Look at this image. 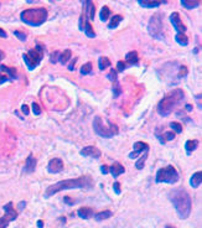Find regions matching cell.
Segmentation results:
<instances>
[{
	"label": "cell",
	"mask_w": 202,
	"mask_h": 228,
	"mask_svg": "<svg viewBox=\"0 0 202 228\" xmlns=\"http://www.w3.org/2000/svg\"><path fill=\"white\" fill-rule=\"evenodd\" d=\"M21 110H23V113H24L25 115H29V113H30V110H29V107H27L26 104L21 106Z\"/></svg>",
	"instance_id": "cell-41"
},
{
	"label": "cell",
	"mask_w": 202,
	"mask_h": 228,
	"mask_svg": "<svg viewBox=\"0 0 202 228\" xmlns=\"http://www.w3.org/2000/svg\"><path fill=\"white\" fill-rule=\"evenodd\" d=\"M4 211H5V216L0 218V228H6L9 226V223L14 219H16L18 213L13 209V203H8L4 206Z\"/></svg>",
	"instance_id": "cell-9"
},
{
	"label": "cell",
	"mask_w": 202,
	"mask_h": 228,
	"mask_svg": "<svg viewBox=\"0 0 202 228\" xmlns=\"http://www.w3.org/2000/svg\"><path fill=\"white\" fill-rule=\"evenodd\" d=\"M35 169H36V159L32 155H30L26 159V163H25V166H24V171L27 172V174H31V172L35 171Z\"/></svg>",
	"instance_id": "cell-13"
},
{
	"label": "cell",
	"mask_w": 202,
	"mask_h": 228,
	"mask_svg": "<svg viewBox=\"0 0 202 228\" xmlns=\"http://www.w3.org/2000/svg\"><path fill=\"white\" fill-rule=\"evenodd\" d=\"M93 187V179L88 175L77 177V179H72V180H63L60 182H56L53 185H51L46 192H45V197L48 198L50 196H53L55 193L63 191V190H72V189H92Z\"/></svg>",
	"instance_id": "cell-1"
},
{
	"label": "cell",
	"mask_w": 202,
	"mask_h": 228,
	"mask_svg": "<svg viewBox=\"0 0 202 228\" xmlns=\"http://www.w3.org/2000/svg\"><path fill=\"white\" fill-rule=\"evenodd\" d=\"M179 179H180V176H179V172L176 171V169L172 165H169L166 168L160 169L156 172L155 181H156V184L165 182V184L172 185V184H176L179 181Z\"/></svg>",
	"instance_id": "cell-5"
},
{
	"label": "cell",
	"mask_w": 202,
	"mask_h": 228,
	"mask_svg": "<svg viewBox=\"0 0 202 228\" xmlns=\"http://www.w3.org/2000/svg\"><path fill=\"white\" fill-rule=\"evenodd\" d=\"M100 171H102V174H103V175H107V174H108V168H107V166H104V165H103V166H100Z\"/></svg>",
	"instance_id": "cell-43"
},
{
	"label": "cell",
	"mask_w": 202,
	"mask_h": 228,
	"mask_svg": "<svg viewBox=\"0 0 202 228\" xmlns=\"http://www.w3.org/2000/svg\"><path fill=\"white\" fill-rule=\"evenodd\" d=\"M113 189H114L117 195H120V184L119 182H114L113 184Z\"/></svg>",
	"instance_id": "cell-40"
},
{
	"label": "cell",
	"mask_w": 202,
	"mask_h": 228,
	"mask_svg": "<svg viewBox=\"0 0 202 228\" xmlns=\"http://www.w3.org/2000/svg\"><path fill=\"white\" fill-rule=\"evenodd\" d=\"M3 58H4V53H3L2 51H0V61H2Z\"/></svg>",
	"instance_id": "cell-50"
},
{
	"label": "cell",
	"mask_w": 202,
	"mask_h": 228,
	"mask_svg": "<svg viewBox=\"0 0 202 228\" xmlns=\"http://www.w3.org/2000/svg\"><path fill=\"white\" fill-rule=\"evenodd\" d=\"M154 3H156L159 6H160V4H166L167 3V0H153Z\"/></svg>",
	"instance_id": "cell-45"
},
{
	"label": "cell",
	"mask_w": 202,
	"mask_h": 228,
	"mask_svg": "<svg viewBox=\"0 0 202 228\" xmlns=\"http://www.w3.org/2000/svg\"><path fill=\"white\" fill-rule=\"evenodd\" d=\"M134 149L135 150H140V151H145V150H149V145L146 143H143V141H138L134 144Z\"/></svg>",
	"instance_id": "cell-30"
},
{
	"label": "cell",
	"mask_w": 202,
	"mask_h": 228,
	"mask_svg": "<svg viewBox=\"0 0 202 228\" xmlns=\"http://www.w3.org/2000/svg\"><path fill=\"white\" fill-rule=\"evenodd\" d=\"M170 126L175 130V133H181L182 131V126H181V124L180 123H176V122H172V123H170Z\"/></svg>",
	"instance_id": "cell-32"
},
{
	"label": "cell",
	"mask_w": 202,
	"mask_h": 228,
	"mask_svg": "<svg viewBox=\"0 0 202 228\" xmlns=\"http://www.w3.org/2000/svg\"><path fill=\"white\" fill-rule=\"evenodd\" d=\"M71 56H72V52L71 50H65L62 53H60V57H58V61L61 62V64H66L68 60H71Z\"/></svg>",
	"instance_id": "cell-21"
},
{
	"label": "cell",
	"mask_w": 202,
	"mask_h": 228,
	"mask_svg": "<svg viewBox=\"0 0 202 228\" xmlns=\"http://www.w3.org/2000/svg\"><path fill=\"white\" fill-rule=\"evenodd\" d=\"M170 21H171L172 26L175 27V30L177 31V34H185L186 26L183 25L181 18H180V15H179V13H172V14L170 15Z\"/></svg>",
	"instance_id": "cell-10"
},
{
	"label": "cell",
	"mask_w": 202,
	"mask_h": 228,
	"mask_svg": "<svg viewBox=\"0 0 202 228\" xmlns=\"http://www.w3.org/2000/svg\"><path fill=\"white\" fill-rule=\"evenodd\" d=\"M81 155L83 156H90V158H94V159H98L100 158L102 153H100V150H98L95 146H86L81 150Z\"/></svg>",
	"instance_id": "cell-12"
},
{
	"label": "cell",
	"mask_w": 202,
	"mask_h": 228,
	"mask_svg": "<svg viewBox=\"0 0 202 228\" xmlns=\"http://www.w3.org/2000/svg\"><path fill=\"white\" fill-rule=\"evenodd\" d=\"M14 35L19 39V40H21V41H25L26 40V35L24 34V32H20V31H14Z\"/></svg>",
	"instance_id": "cell-37"
},
{
	"label": "cell",
	"mask_w": 202,
	"mask_h": 228,
	"mask_svg": "<svg viewBox=\"0 0 202 228\" xmlns=\"http://www.w3.org/2000/svg\"><path fill=\"white\" fill-rule=\"evenodd\" d=\"M20 19L30 26H40L47 20V10L44 8L26 9L20 14Z\"/></svg>",
	"instance_id": "cell-4"
},
{
	"label": "cell",
	"mask_w": 202,
	"mask_h": 228,
	"mask_svg": "<svg viewBox=\"0 0 202 228\" xmlns=\"http://www.w3.org/2000/svg\"><path fill=\"white\" fill-rule=\"evenodd\" d=\"M166 228H174V227H166Z\"/></svg>",
	"instance_id": "cell-52"
},
{
	"label": "cell",
	"mask_w": 202,
	"mask_h": 228,
	"mask_svg": "<svg viewBox=\"0 0 202 228\" xmlns=\"http://www.w3.org/2000/svg\"><path fill=\"white\" fill-rule=\"evenodd\" d=\"M183 98H185V93H183L182 89H179V88L172 89L170 93H167L160 101V103L158 106L159 114L162 115V117L170 115L175 110V108L183 101Z\"/></svg>",
	"instance_id": "cell-3"
},
{
	"label": "cell",
	"mask_w": 202,
	"mask_h": 228,
	"mask_svg": "<svg viewBox=\"0 0 202 228\" xmlns=\"http://www.w3.org/2000/svg\"><path fill=\"white\" fill-rule=\"evenodd\" d=\"M186 109H187V110H192V107H191V104H186Z\"/></svg>",
	"instance_id": "cell-49"
},
{
	"label": "cell",
	"mask_w": 202,
	"mask_h": 228,
	"mask_svg": "<svg viewBox=\"0 0 202 228\" xmlns=\"http://www.w3.org/2000/svg\"><path fill=\"white\" fill-rule=\"evenodd\" d=\"M123 20V18L120 16V15H114L112 19H111V23H109V29H116L119 24H120V21Z\"/></svg>",
	"instance_id": "cell-28"
},
{
	"label": "cell",
	"mask_w": 202,
	"mask_h": 228,
	"mask_svg": "<svg viewBox=\"0 0 202 228\" xmlns=\"http://www.w3.org/2000/svg\"><path fill=\"white\" fill-rule=\"evenodd\" d=\"M37 227H39V228H42V227H44L42 221H39V222H37Z\"/></svg>",
	"instance_id": "cell-47"
},
{
	"label": "cell",
	"mask_w": 202,
	"mask_h": 228,
	"mask_svg": "<svg viewBox=\"0 0 202 228\" xmlns=\"http://www.w3.org/2000/svg\"><path fill=\"white\" fill-rule=\"evenodd\" d=\"M0 72H6L9 76H10V80L13 77V80H18V73H16V69L15 68H10V67H6V66H0Z\"/></svg>",
	"instance_id": "cell-19"
},
{
	"label": "cell",
	"mask_w": 202,
	"mask_h": 228,
	"mask_svg": "<svg viewBox=\"0 0 202 228\" xmlns=\"http://www.w3.org/2000/svg\"><path fill=\"white\" fill-rule=\"evenodd\" d=\"M112 92H113V96L117 98V97H119L120 96V93H122V88H120V86L118 85V83H116L113 87H112Z\"/></svg>",
	"instance_id": "cell-31"
},
{
	"label": "cell",
	"mask_w": 202,
	"mask_h": 228,
	"mask_svg": "<svg viewBox=\"0 0 202 228\" xmlns=\"http://www.w3.org/2000/svg\"><path fill=\"white\" fill-rule=\"evenodd\" d=\"M149 34L156 40H164V27H162V16L160 14H154L149 21L148 26Z\"/></svg>",
	"instance_id": "cell-7"
},
{
	"label": "cell",
	"mask_w": 202,
	"mask_h": 228,
	"mask_svg": "<svg viewBox=\"0 0 202 228\" xmlns=\"http://www.w3.org/2000/svg\"><path fill=\"white\" fill-rule=\"evenodd\" d=\"M108 78H109L111 81L117 82L118 76H117V71H116V69H111V72H109V74H108Z\"/></svg>",
	"instance_id": "cell-35"
},
{
	"label": "cell",
	"mask_w": 202,
	"mask_h": 228,
	"mask_svg": "<svg viewBox=\"0 0 202 228\" xmlns=\"http://www.w3.org/2000/svg\"><path fill=\"white\" fill-rule=\"evenodd\" d=\"M93 129L94 131L102 138H111L113 135H117L118 134V128L117 125L109 123V126H104L103 125V120L100 119L99 117H95L94 120H93Z\"/></svg>",
	"instance_id": "cell-6"
},
{
	"label": "cell",
	"mask_w": 202,
	"mask_h": 228,
	"mask_svg": "<svg viewBox=\"0 0 202 228\" xmlns=\"http://www.w3.org/2000/svg\"><path fill=\"white\" fill-rule=\"evenodd\" d=\"M175 40L180 46H187V44H188V39L185 34H177L175 36Z\"/></svg>",
	"instance_id": "cell-23"
},
{
	"label": "cell",
	"mask_w": 202,
	"mask_h": 228,
	"mask_svg": "<svg viewBox=\"0 0 202 228\" xmlns=\"http://www.w3.org/2000/svg\"><path fill=\"white\" fill-rule=\"evenodd\" d=\"M44 57V51L42 47L40 45H36V47L34 50H30L27 53L23 55V58L25 61V63L27 64L29 69H35L36 66H39V63L41 62Z\"/></svg>",
	"instance_id": "cell-8"
},
{
	"label": "cell",
	"mask_w": 202,
	"mask_h": 228,
	"mask_svg": "<svg viewBox=\"0 0 202 228\" xmlns=\"http://www.w3.org/2000/svg\"><path fill=\"white\" fill-rule=\"evenodd\" d=\"M90 72H92V63L87 62V63H84V64L81 67V74L86 76V74H88V73H90Z\"/></svg>",
	"instance_id": "cell-29"
},
{
	"label": "cell",
	"mask_w": 202,
	"mask_h": 228,
	"mask_svg": "<svg viewBox=\"0 0 202 228\" xmlns=\"http://www.w3.org/2000/svg\"><path fill=\"white\" fill-rule=\"evenodd\" d=\"M98 64H99V69L100 71H104L107 67L111 66V60L107 58V57H100L99 61H98Z\"/></svg>",
	"instance_id": "cell-25"
},
{
	"label": "cell",
	"mask_w": 202,
	"mask_h": 228,
	"mask_svg": "<svg viewBox=\"0 0 202 228\" xmlns=\"http://www.w3.org/2000/svg\"><path fill=\"white\" fill-rule=\"evenodd\" d=\"M24 206H25V202H23V203H20V205H19V208H24Z\"/></svg>",
	"instance_id": "cell-51"
},
{
	"label": "cell",
	"mask_w": 202,
	"mask_h": 228,
	"mask_svg": "<svg viewBox=\"0 0 202 228\" xmlns=\"http://www.w3.org/2000/svg\"><path fill=\"white\" fill-rule=\"evenodd\" d=\"M31 108H32V113H34L35 115H40V114H41V108L39 107L37 103H32Z\"/></svg>",
	"instance_id": "cell-36"
},
{
	"label": "cell",
	"mask_w": 202,
	"mask_h": 228,
	"mask_svg": "<svg viewBox=\"0 0 202 228\" xmlns=\"http://www.w3.org/2000/svg\"><path fill=\"white\" fill-rule=\"evenodd\" d=\"M108 171H111V174L113 175V177H118L119 175L124 174L125 169L123 168V165H120V164H118V163H114V164L108 169Z\"/></svg>",
	"instance_id": "cell-14"
},
{
	"label": "cell",
	"mask_w": 202,
	"mask_h": 228,
	"mask_svg": "<svg viewBox=\"0 0 202 228\" xmlns=\"http://www.w3.org/2000/svg\"><path fill=\"white\" fill-rule=\"evenodd\" d=\"M83 31L86 32V35L88 36V37H95V34H94V31H93V29H92V26H90V24L88 23V20H86L84 21V25H83Z\"/></svg>",
	"instance_id": "cell-22"
},
{
	"label": "cell",
	"mask_w": 202,
	"mask_h": 228,
	"mask_svg": "<svg viewBox=\"0 0 202 228\" xmlns=\"http://www.w3.org/2000/svg\"><path fill=\"white\" fill-rule=\"evenodd\" d=\"M62 169H63V163H62V160L58 159V158L52 159V160L48 163V166H47V171H48L50 174H58V172L62 171Z\"/></svg>",
	"instance_id": "cell-11"
},
{
	"label": "cell",
	"mask_w": 202,
	"mask_h": 228,
	"mask_svg": "<svg viewBox=\"0 0 202 228\" xmlns=\"http://www.w3.org/2000/svg\"><path fill=\"white\" fill-rule=\"evenodd\" d=\"M138 3H139L140 6L146 8V9H149V8H158L159 6L156 3L153 2V0H138Z\"/></svg>",
	"instance_id": "cell-24"
},
{
	"label": "cell",
	"mask_w": 202,
	"mask_h": 228,
	"mask_svg": "<svg viewBox=\"0 0 202 228\" xmlns=\"http://www.w3.org/2000/svg\"><path fill=\"white\" fill-rule=\"evenodd\" d=\"M148 151H149V150H146V151H145V154L143 155V159H141V160H139V161L137 163V169H139V170H140V169H143V168H144V161H145V160H146V158H148Z\"/></svg>",
	"instance_id": "cell-33"
},
{
	"label": "cell",
	"mask_w": 202,
	"mask_h": 228,
	"mask_svg": "<svg viewBox=\"0 0 202 228\" xmlns=\"http://www.w3.org/2000/svg\"><path fill=\"white\" fill-rule=\"evenodd\" d=\"M201 182H202V172L200 171V172H195L192 176H191V179H190V185L193 187V189H197L200 185H201Z\"/></svg>",
	"instance_id": "cell-15"
},
{
	"label": "cell",
	"mask_w": 202,
	"mask_h": 228,
	"mask_svg": "<svg viewBox=\"0 0 202 228\" xmlns=\"http://www.w3.org/2000/svg\"><path fill=\"white\" fill-rule=\"evenodd\" d=\"M125 67H127V66H125V63H124L123 61H119V62L117 63V69H118L119 72H123V71L125 69Z\"/></svg>",
	"instance_id": "cell-39"
},
{
	"label": "cell",
	"mask_w": 202,
	"mask_h": 228,
	"mask_svg": "<svg viewBox=\"0 0 202 228\" xmlns=\"http://www.w3.org/2000/svg\"><path fill=\"white\" fill-rule=\"evenodd\" d=\"M76 61H77V58H73L72 63L68 66V69H69V71H73V69H74V63H76Z\"/></svg>",
	"instance_id": "cell-44"
},
{
	"label": "cell",
	"mask_w": 202,
	"mask_h": 228,
	"mask_svg": "<svg viewBox=\"0 0 202 228\" xmlns=\"http://www.w3.org/2000/svg\"><path fill=\"white\" fill-rule=\"evenodd\" d=\"M60 51H55L52 55H51V57H50V61H51V63H57L58 62V57H60Z\"/></svg>",
	"instance_id": "cell-34"
},
{
	"label": "cell",
	"mask_w": 202,
	"mask_h": 228,
	"mask_svg": "<svg viewBox=\"0 0 202 228\" xmlns=\"http://www.w3.org/2000/svg\"><path fill=\"white\" fill-rule=\"evenodd\" d=\"M201 4V0H181V5L185 9H195Z\"/></svg>",
	"instance_id": "cell-16"
},
{
	"label": "cell",
	"mask_w": 202,
	"mask_h": 228,
	"mask_svg": "<svg viewBox=\"0 0 202 228\" xmlns=\"http://www.w3.org/2000/svg\"><path fill=\"white\" fill-rule=\"evenodd\" d=\"M78 216L81 218H83V219H88V218H90L93 216V211L89 207H82V208L78 209Z\"/></svg>",
	"instance_id": "cell-18"
},
{
	"label": "cell",
	"mask_w": 202,
	"mask_h": 228,
	"mask_svg": "<svg viewBox=\"0 0 202 228\" xmlns=\"http://www.w3.org/2000/svg\"><path fill=\"white\" fill-rule=\"evenodd\" d=\"M9 80H10V78H8V77H5V76H3V74H2V76H0V85L8 82Z\"/></svg>",
	"instance_id": "cell-42"
},
{
	"label": "cell",
	"mask_w": 202,
	"mask_h": 228,
	"mask_svg": "<svg viewBox=\"0 0 202 228\" xmlns=\"http://www.w3.org/2000/svg\"><path fill=\"white\" fill-rule=\"evenodd\" d=\"M169 198L171 203L174 205L177 216L181 219H186L191 213V197L187 193V191L182 187L174 189L169 193Z\"/></svg>",
	"instance_id": "cell-2"
},
{
	"label": "cell",
	"mask_w": 202,
	"mask_h": 228,
	"mask_svg": "<svg viewBox=\"0 0 202 228\" xmlns=\"http://www.w3.org/2000/svg\"><path fill=\"white\" fill-rule=\"evenodd\" d=\"M109 15H111V10H109L108 6H103L102 9H100L99 18H100V20H102V21H107L108 18H109Z\"/></svg>",
	"instance_id": "cell-26"
},
{
	"label": "cell",
	"mask_w": 202,
	"mask_h": 228,
	"mask_svg": "<svg viewBox=\"0 0 202 228\" xmlns=\"http://www.w3.org/2000/svg\"><path fill=\"white\" fill-rule=\"evenodd\" d=\"M164 135H165V138H164L165 141H166V140H174V139H175V133H172V131H167V133H165Z\"/></svg>",
	"instance_id": "cell-38"
},
{
	"label": "cell",
	"mask_w": 202,
	"mask_h": 228,
	"mask_svg": "<svg viewBox=\"0 0 202 228\" xmlns=\"http://www.w3.org/2000/svg\"><path fill=\"white\" fill-rule=\"evenodd\" d=\"M125 60H127V62H128L129 64L134 66V64H138V62H139V56H138L137 51H132V52L127 53Z\"/></svg>",
	"instance_id": "cell-17"
},
{
	"label": "cell",
	"mask_w": 202,
	"mask_h": 228,
	"mask_svg": "<svg viewBox=\"0 0 202 228\" xmlns=\"http://www.w3.org/2000/svg\"><path fill=\"white\" fill-rule=\"evenodd\" d=\"M65 201H66L67 203H69V205L72 203V200H69V197H65Z\"/></svg>",
	"instance_id": "cell-48"
},
{
	"label": "cell",
	"mask_w": 202,
	"mask_h": 228,
	"mask_svg": "<svg viewBox=\"0 0 202 228\" xmlns=\"http://www.w3.org/2000/svg\"><path fill=\"white\" fill-rule=\"evenodd\" d=\"M198 147V141L197 140H187L186 144H185V149L187 151V154L192 153L193 150H196Z\"/></svg>",
	"instance_id": "cell-20"
},
{
	"label": "cell",
	"mask_w": 202,
	"mask_h": 228,
	"mask_svg": "<svg viewBox=\"0 0 202 228\" xmlns=\"http://www.w3.org/2000/svg\"><path fill=\"white\" fill-rule=\"evenodd\" d=\"M0 37H4V39H6V37H8L6 32H5L3 29H0Z\"/></svg>",
	"instance_id": "cell-46"
},
{
	"label": "cell",
	"mask_w": 202,
	"mask_h": 228,
	"mask_svg": "<svg viewBox=\"0 0 202 228\" xmlns=\"http://www.w3.org/2000/svg\"><path fill=\"white\" fill-rule=\"evenodd\" d=\"M111 216H112L111 211H103V212H99V213L94 214V218H95V221H104V219L109 218Z\"/></svg>",
	"instance_id": "cell-27"
}]
</instances>
